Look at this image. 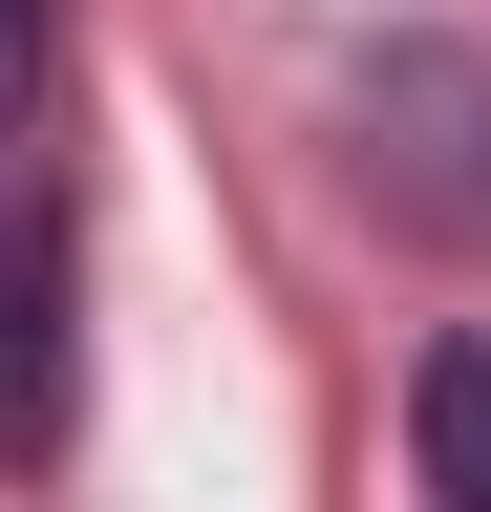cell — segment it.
Instances as JSON below:
<instances>
[{
	"mask_svg": "<svg viewBox=\"0 0 491 512\" xmlns=\"http://www.w3.org/2000/svg\"><path fill=\"white\" fill-rule=\"evenodd\" d=\"M363 192H385L406 235L491 256V64L470 43H385L363 64Z\"/></svg>",
	"mask_w": 491,
	"mask_h": 512,
	"instance_id": "obj_1",
	"label": "cell"
},
{
	"mask_svg": "<svg viewBox=\"0 0 491 512\" xmlns=\"http://www.w3.org/2000/svg\"><path fill=\"white\" fill-rule=\"evenodd\" d=\"M65 427V214H0V470Z\"/></svg>",
	"mask_w": 491,
	"mask_h": 512,
	"instance_id": "obj_2",
	"label": "cell"
},
{
	"mask_svg": "<svg viewBox=\"0 0 491 512\" xmlns=\"http://www.w3.org/2000/svg\"><path fill=\"white\" fill-rule=\"evenodd\" d=\"M406 448H427V491H449V512H491V320H470V342H427Z\"/></svg>",
	"mask_w": 491,
	"mask_h": 512,
	"instance_id": "obj_3",
	"label": "cell"
},
{
	"mask_svg": "<svg viewBox=\"0 0 491 512\" xmlns=\"http://www.w3.org/2000/svg\"><path fill=\"white\" fill-rule=\"evenodd\" d=\"M43 43H65V0H0V128L43 107Z\"/></svg>",
	"mask_w": 491,
	"mask_h": 512,
	"instance_id": "obj_4",
	"label": "cell"
}]
</instances>
